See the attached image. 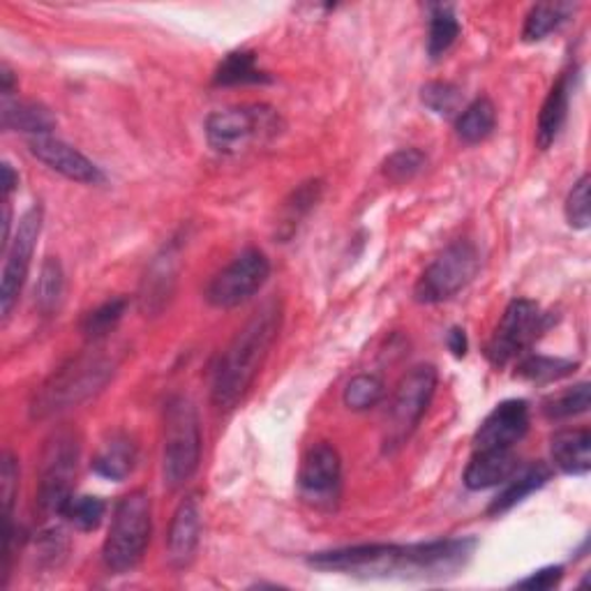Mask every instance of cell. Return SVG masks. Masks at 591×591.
Masks as SVG:
<instances>
[{
  "label": "cell",
  "instance_id": "f35d334b",
  "mask_svg": "<svg viewBox=\"0 0 591 591\" xmlns=\"http://www.w3.org/2000/svg\"><path fill=\"white\" fill-rule=\"evenodd\" d=\"M563 578V567H546L541 571H534L529 578L520 580L516 587L520 589H536V591H548L557 587Z\"/></svg>",
  "mask_w": 591,
  "mask_h": 591
},
{
  "label": "cell",
  "instance_id": "8fae6325",
  "mask_svg": "<svg viewBox=\"0 0 591 591\" xmlns=\"http://www.w3.org/2000/svg\"><path fill=\"white\" fill-rule=\"evenodd\" d=\"M271 277V262L262 250H245L226 268H222L205 287V300L220 310H231L256 292H262Z\"/></svg>",
  "mask_w": 591,
  "mask_h": 591
},
{
  "label": "cell",
  "instance_id": "484cf974",
  "mask_svg": "<svg viewBox=\"0 0 591 591\" xmlns=\"http://www.w3.org/2000/svg\"><path fill=\"white\" fill-rule=\"evenodd\" d=\"M460 38V21L451 6H432L430 8V35H428V54L432 59H442L446 51Z\"/></svg>",
  "mask_w": 591,
  "mask_h": 591
},
{
  "label": "cell",
  "instance_id": "d6986e66",
  "mask_svg": "<svg viewBox=\"0 0 591 591\" xmlns=\"http://www.w3.org/2000/svg\"><path fill=\"white\" fill-rule=\"evenodd\" d=\"M555 467L569 476H587L591 469V432L587 428L561 430L550 440Z\"/></svg>",
  "mask_w": 591,
  "mask_h": 591
},
{
  "label": "cell",
  "instance_id": "e575fe53",
  "mask_svg": "<svg viewBox=\"0 0 591 591\" xmlns=\"http://www.w3.org/2000/svg\"><path fill=\"white\" fill-rule=\"evenodd\" d=\"M421 102L436 116H453L462 102V93L455 84L430 82L421 88Z\"/></svg>",
  "mask_w": 591,
  "mask_h": 591
},
{
  "label": "cell",
  "instance_id": "836d02e7",
  "mask_svg": "<svg viewBox=\"0 0 591 591\" xmlns=\"http://www.w3.org/2000/svg\"><path fill=\"white\" fill-rule=\"evenodd\" d=\"M383 398V381L377 374H358L345 389V404L353 411L372 409Z\"/></svg>",
  "mask_w": 591,
  "mask_h": 591
},
{
  "label": "cell",
  "instance_id": "ba28073f",
  "mask_svg": "<svg viewBox=\"0 0 591 591\" xmlns=\"http://www.w3.org/2000/svg\"><path fill=\"white\" fill-rule=\"evenodd\" d=\"M434 391H436L434 366H416L400 379L389 411L387 434H383V451L395 453L409 442V436L414 434L421 419L425 416V411L434 398Z\"/></svg>",
  "mask_w": 591,
  "mask_h": 591
},
{
  "label": "cell",
  "instance_id": "ac0fdd59",
  "mask_svg": "<svg viewBox=\"0 0 591 591\" xmlns=\"http://www.w3.org/2000/svg\"><path fill=\"white\" fill-rule=\"evenodd\" d=\"M518 469V457L513 448H487V451H474V457L465 469V485L472 493L490 490L506 483Z\"/></svg>",
  "mask_w": 591,
  "mask_h": 591
},
{
  "label": "cell",
  "instance_id": "5b68a950",
  "mask_svg": "<svg viewBox=\"0 0 591 591\" xmlns=\"http://www.w3.org/2000/svg\"><path fill=\"white\" fill-rule=\"evenodd\" d=\"M152 531V504L144 490L125 495L116 508L102 559L114 573L133 571L144 559Z\"/></svg>",
  "mask_w": 591,
  "mask_h": 591
},
{
  "label": "cell",
  "instance_id": "60d3db41",
  "mask_svg": "<svg viewBox=\"0 0 591 591\" xmlns=\"http://www.w3.org/2000/svg\"><path fill=\"white\" fill-rule=\"evenodd\" d=\"M19 186V176L14 173L12 165H3V192H6V199H10V194L14 192V188Z\"/></svg>",
  "mask_w": 591,
  "mask_h": 591
},
{
  "label": "cell",
  "instance_id": "f1b7e54d",
  "mask_svg": "<svg viewBox=\"0 0 591 591\" xmlns=\"http://www.w3.org/2000/svg\"><path fill=\"white\" fill-rule=\"evenodd\" d=\"M569 19V8L567 6H534L525 19L523 29V40L525 42H541L546 40L552 31H557L559 25Z\"/></svg>",
  "mask_w": 591,
  "mask_h": 591
},
{
  "label": "cell",
  "instance_id": "ffe728a7",
  "mask_svg": "<svg viewBox=\"0 0 591 591\" xmlns=\"http://www.w3.org/2000/svg\"><path fill=\"white\" fill-rule=\"evenodd\" d=\"M550 478H552V469L546 465V462H531V465H527L525 469L520 472L516 469V474L506 481L504 490L493 499L490 506H487V513H490V516H502V513L516 508L529 495L546 487Z\"/></svg>",
  "mask_w": 591,
  "mask_h": 591
},
{
  "label": "cell",
  "instance_id": "52a82bcc",
  "mask_svg": "<svg viewBox=\"0 0 591 591\" xmlns=\"http://www.w3.org/2000/svg\"><path fill=\"white\" fill-rule=\"evenodd\" d=\"M552 315L543 313L534 300L516 298L510 300L497 324L485 356L495 368H504L523 356L531 342H536L552 326Z\"/></svg>",
  "mask_w": 591,
  "mask_h": 591
},
{
  "label": "cell",
  "instance_id": "d4e9b609",
  "mask_svg": "<svg viewBox=\"0 0 591 591\" xmlns=\"http://www.w3.org/2000/svg\"><path fill=\"white\" fill-rule=\"evenodd\" d=\"M578 370V361L573 358H552V356H525L518 363V377L531 383H552L569 377Z\"/></svg>",
  "mask_w": 591,
  "mask_h": 591
},
{
  "label": "cell",
  "instance_id": "8992f818",
  "mask_svg": "<svg viewBox=\"0 0 591 591\" xmlns=\"http://www.w3.org/2000/svg\"><path fill=\"white\" fill-rule=\"evenodd\" d=\"M279 133L282 118L266 105L231 107L205 118V141L220 156H239L256 144L273 141Z\"/></svg>",
  "mask_w": 591,
  "mask_h": 591
},
{
  "label": "cell",
  "instance_id": "f546056e",
  "mask_svg": "<svg viewBox=\"0 0 591 591\" xmlns=\"http://www.w3.org/2000/svg\"><path fill=\"white\" fill-rule=\"evenodd\" d=\"M127 310V300L125 298H112L107 303H102L95 310H91L84 321H82V330L84 336L93 342L107 338L109 333L120 324L123 315Z\"/></svg>",
  "mask_w": 591,
  "mask_h": 591
},
{
  "label": "cell",
  "instance_id": "4fadbf2b",
  "mask_svg": "<svg viewBox=\"0 0 591 591\" xmlns=\"http://www.w3.org/2000/svg\"><path fill=\"white\" fill-rule=\"evenodd\" d=\"M40 231H42V209L40 205H33L31 211L23 213L17 234L10 241V247L6 250L8 260L3 268V285H0V313H3V317H10L12 307L21 294L23 282L29 277Z\"/></svg>",
  "mask_w": 591,
  "mask_h": 591
},
{
  "label": "cell",
  "instance_id": "4316f807",
  "mask_svg": "<svg viewBox=\"0 0 591 591\" xmlns=\"http://www.w3.org/2000/svg\"><path fill=\"white\" fill-rule=\"evenodd\" d=\"M65 294V275L63 268L59 264V260L54 256H49L42 266L40 279H38V287H35V303L44 315H51L54 310L61 307Z\"/></svg>",
  "mask_w": 591,
  "mask_h": 591
},
{
  "label": "cell",
  "instance_id": "d590c367",
  "mask_svg": "<svg viewBox=\"0 0 591 591\" xmlns=\"http://www.w3.org/2000/svg\"><path fill=\"white\" fill-rule=\"evenodd\" d=\"M563 211H567V220L573 229L578 231L589 229V176H582L573 186Z\"/></svg>",
  "mask_w": 591,
  "mask_h": 591
},
{
  "label": "cell",
  "instance_id": "83f0119b",
  "mask_svg": "<svg viewBox=\"0 0 591 591\" xmlns=\"http://www.w3.org/2000/svg\"><path fill=\"white\" fill-rule=\"evenodd\" d=\"M589 383H576L573 389L561 391L557 395H550L543 400V414L550 421H567L573 416L584 414L589 409Z\"/></svg>",
  "mask_w": 591,
  "mask_h": 591
},
{
  "label": "cell",
  "instance_id": "1f68e13d",
  "mask_svg": "<svg viewBox=\"0 0 591 591\" xmlns=\"http://www.w3.org/2000/svg\"><path fill=\"white\" fill-rule=\"evenodd\" d=\"M105 513H107L105 499L84 495V497H72L65 504L61 518H65L76 529L93 531V529H97L102 525V518H105Z\"/></svg>",
  "mask_w": 591,
  "mask_h": 591
},
{
  "label": "cell",
  "instance_id": "44dd1931",
  "mask_svg": "<svg viewBox=\"0 0 591 591\" xmlns=\"http://www.w3.org/2000/svg\"><path fill=\"white\" fill-rule=\"evenodd\" d=\"M56 127V118L38 102H3V130L25 133L33 137H44Z\"/></svg>",
  "mask_w": 591,
  "mask_h": 591
},
{
  "label": "cell",
  "instance_id": "8d00e7d4",
  "mask_svg": "<svg viewBox=\"0 0 591 591\" xmlns=\"http://www.w3.org/2000/svg\"><path fill=\"white\" fill-rule=\"evenodd\" d=\"M67 552V538L61 529H46L38 538V555L42 563H49V567H59L61 559Z\"/></svg>",
  "mask_w": 591,
  "mask_h": 591
},
{
  "label": "cell",
  "instance_id": "cb8c5ba5",
  "mask_svg": "<svg viewBox=\"0 0 591 591\" xmlns=\"http://www.w3.org/2000/svg\"><path fill=\"white\" fill-rule=\"evenodd\" d=\"M495 125H497L495 105L487 97H478L460 114L455 130L457 137L465 144H481L495 133Z\"/></svg>",
  "mask_w": 591,
  "mask_h": 591
},
{
  "label": "cell",
  "instance_id": "2e32d148",
  "mask_svg": "<svg viewBox=\"0 0 591 591\" xmlns=\"http://www.w3.org/2000/svg\"><path fill=\"white\" fill-rule=\"evenodd\" d=\"M201 541V508L197 497H186L178 504L169 534H167V559L173 569H188Z\"/></svg>",
  "mask_w": 591,
  "mask_h": 591
},
{
  "label": "cell",
  "instance_id": "7c38bea8",
  "mask_svg": "<svg viewBox=\"0 0 591 591\" xmlns=\"http://www.w3.org/2000/svg\"><path fill=\"white\" fill-rule=\"evenodd\" d=\"M342 487V460L336 446L315 444L305 453L298 472L300 497L319 510L336 508Z\"/></svg>",
  "mask_w": 591,
  "mask_h": 591
},
{
  "label": "cell",
  "instance_id": "9a60e30c",
  "mask_svg": "<svg viewBox=\"0 0 591 591\" xmlns=\"http://www.w3.org/2000/svg\"><path fill=\"white\" fill-rule=\"evenodd\" d=\"M29 150L33 158H38L51 171L70 178V181L86 183V186H99L102 181H105V173L99 171V167L93 160H88L84 152H80L56 137H51V135L33 137L29 141Z\"/></svg>",
  "mask_w": 591,
  "mask_h": 591
},
{
  "label": "cell",
  "instance_id": "ab89813d",
  "mask_svg": "<svg viewBox=\"0 0 591 591\" xmlns=\"http://www.w3.org/2000/svg\"><path fill=\"white\" fill-rule=\"evenodd\" d=\"M446 345L451 349V353L455 358H465L467 356V349H469V342H467V333L462 328H451L448 336H446Z\"/></svg>",
  "mask_w": 591,
  "mask_h": 591
},
{
  "label": "cell",
  "instance_id": "30bf717a",
  "mask_svg": "<svg viewBox=\"0 0 591 591\" xmlns=\"http://www.w3.org/2000/svg\"><path fill=\"white\" fill-rule=\"evenodd\" d=\"M80 467V440L72 432H59L42 453L38 478V506L49 516H61L74 497L72 485Z\"/></svg>",
  "mask_w": 591,
  "mask_h": 591
},
{
  "label": "cell",
  "instance_id": "7402d4cb",
  "mask_svg": "<svg viewBox=\"0 0 591 591\" xmlns=\"http://www.w3.org/2000/svg\"><path fill=\"white\" fill-rule=\"evenodd\" d=\"M137 462V446L123 434L112 436V442L99 448L93 460V469L97 476L107 481H125L133 474Z\"/></svg>",
  "mask_w": 591,
  "mask_h": 591
},
{
  "label": "cell",
  "instance_id": "6da1fadb",
  "mask_svg": "<svg viewBox=\"0 0 591 591\" xmlns=\"http://www.w3.org/2000/svg\"><path fill=\"white\" fill-rule=\"evenodd\" d=\"M476 550V538H442L411 546H351L307 557V567L356 578H409L442 580L465 569Z\"/></svg>",
  "mask_w": 591,
  "mask_h": 591
},
{
  "label": "cell",
  "instance_id": "9c48e42d",
  "mask_svg": "<svg viewBox=\"0 0 591 591\" xmlns=\"http://www.w3.org/2000/svg\"><path fill=\"white\" fill-rule=\"evenodd\" d=\"M481 268V256L472 241H455L425 268L414 287V298L436 305L465 289Z\"/></svg>",
  "mask_w": 591,
  "mask_h": 591
},
{
  "label": "cell",
  "instance_id": "e0dca14e",
  "mask_svg": "<svg viewBox=\"0 0 591 591\" xmlns=\"http://www.w3.org/2000/svg\"><path fill=\"white\" fill-rule=\"evenodd\" d=\"M576 80H578V70L563 72L555 86L550 88L541 114H538V125H536V144L538 148H550L557 137L561 135L563 125H567L569 118V107H571V95L576 91Z\"/></svg>",
  "mask_w": 591,
  "mask_h": 591
},
{
  "label": "cell",
  "instance_id": "3957f363",
  "mask_svg": "<svg viewBox=\"0 0 591 591\" xmlns=\"http://www.w3.org/2000/svg\"><path fill=\"white\" fill-rule=\"evenodd\" d=\"M112 374L114 361L99 349H88L86 353L72 358V361H67L63 368L51 374L35 393L31 404L33 416L46 419L76 407L105 389V383L112 379Z\"/></svg>",
  "mask_w": 591,
  "mask_h": 591
},
{
  "label": "cell",
  "instance_id": "277c9868",
  "mask_svg": "<svg viewBox=\"0 0 591 591\" xmlns=\"http://www.w3.org/2000/svg\"><path fill=\"white\" fill-rule=\"evenodd\" d=\"M201 428L197 407L186 395H173L165 404L162 478L169 490L186 485L199 469Z\"/></svg>",
  "mask_w": 591,
  "mask_h": 591
},
{
  "label": "cell",
  "instance_id": "4dcf8cb0",
  "mask_svg": "<svg viewBox=\"0 0 591 591\" xmlns=\"http://www.w3.org/2000/svg\"><path fill=\"white\" fill-rule=\"evenodd\" d=\"M321 190H324L321 181H310V183H303L298 190L292 192V197L285 201V218H282V222H279L282 226L287 229L285 239H289L296 231L298 222L315 209L319 197H321Z\"/></svg>",
  "mask_w": 591,
  "mask_h": 591
},
{
  "label": "cell",
  "instance_id": "5bb4252c",
  "mask_svg": "<svg viewBox=\"0 0 591 591\" xmlns=\"http://www.w3.org/2000/svg\"><path fill=\"white\" fill-rule=\"evenodd\" d=\"M529 404L525 400H504L476 430L474 451L513 448L529 432Z\"/></svg>",
  "mask_w": 591,
  "mask_h": 591
},
{
  "label": "cell",
  "instance_id": "d6a6232c",
  "mask_svg": "<svg viewBox=\"0 0 591 591\" xmlns=\"http://www.w3.org/2000/svg\"><path fill=\"white\" fill-rule=\"evenodd\" d=\"M425 152L419 148H402L395 150L391 158L383 162V176L389 178L393 183H409L411 178H416L425 169Z\"/></svg>",
  "mask_w": 591,
  "mask_h": 591
},
{
  "label": "cell",
  "instance_id": "603a6c76",
  "mask_svg": "<svg viewBox=\"0 0 591 591\" xmlns=\"http://www.w3.org/2000/svg\"><path fill=\"white\" fill-rule=\"evenodd\" d=\"M271 76L256 63L252 51H234L215 70V86H247V84H268Z\"/></svg>",
  "mask_w": 591,
  "mask_h": 591
},
{
  "label": "cell",
  "instance_id": "7a4b0ae2",
  "mask_svg": "<svg viewBox=\"0 0 591 591\" xmlns=\"http://www.w3.org/2000/svg\"><path fill=\"white\" fill-rule=\"evenodd\" d=\"M282 307L277 300H271L260 307L239 333L229 347L222 351L220 361L213 370V402L220 409H234L252 387L256 374L262 372L264 361L271 353V347L279 333Z\"/></svg>",
  "mask_w": 591,
  "mask_h": 591
},
{
  "label": "cell",
  "instance_id": "74e56055",
  "mask_svg": "<svg viewBox=\"0 0 591 591\" xmlns=\"http://www.w3.org/2000/svg\"><path fill=\"white\" fill-rule=\"evenodd\" d=\"M0 493H3L6 516H12L14 497L19 493V465L10 453L3 455V467H0Z\"/></svg>",
  "mask_w": 591,
  "mask_h": 591
}]
</instances>
